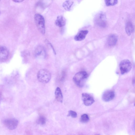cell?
Listing matches in <instances>:
<instances>
[{"label":"cell","mask_w":135,"mask_h":135,"mask_svg":"<svg viewBox=\"0 0 135 135\" xmlns=\"http://www.w3.org/2000/svg\"><path fill=\"white\" fill-rule=\"evenodd\" d=\"M55 96L56 100L58 102L62 103L63 100V97L62 93L60 88L57 87L55 91Z\"/></svg>","instance_id":"13"},{"label":"cell","mask_w":135,"mask_h":135,"mask_svg":"<svg viewBox=\"0 0 135 135\" xmlns=\"http://www.w3.org/2000/svg\"><path fill=\"white\" fill-rule=\"evenodd\" d=\"M88 75L85 71H81L76 73L73 78L74 82L78 87H82L84 86L88 78Z\"/></svg>","instance_id":"1"},{"label":"cell","mask_w":135,"mask_h":135,"mask_svg":"<svg viewBox=\"0 0 135 135\" xmlns=\"http://www.w3.org/2000/svg\"><path fill=\"white\" fill-rule=\"evenodd\" d=\"M89 120V118L88 115L85 114L82 115L80 118V120L83 123L88 122Z\"/></svg>","instance_id":"17"},{"label":"cell","mask_w":135,"mask_h":135,"mask_svg":"<svg viewBox=\"0 0 135 135\" xmlns=\"http://www.w3.org/2000/svg\"><path fill=\"white\" fill-rule=\"evenodd\" d=\"M105 1L107 6L114 5L117 4L118 2L116 0H105Z\"/></svg>","instance_id":"18"},{"label":"cell","mask_w":135,"mask_h":135,"mask_svg":"<svg viewBox=\"0 0 135 135\" xmlns=\"http://www.w3.org/2000/svg\"><path fill=\"white\" fill-rule=\"evenodd\" d=\"M9 52L6 47L0 46V61L6 60L8 57Z\"/></svg>","instance_id":"8"},{"label":"cell","mask_w":135,"mask_h":135,"mask_svg":"<svg viewBox=\"0 0 135 135\" xmlns=\"http://www.w3.org/2000/svg\"><path fill=\"white\" fill-rule=\"evenodd\" d=\"M35 22L39 31L43 34L45 32V21L43 17L39 14H36L34 16Z\"/></svg>","instance_id":"3"},{"label":"cell","mask_w":135,"mask_h":135,"mask_svg":"<svg viewBox=\"0 0 135 135\" xmlns=\"http://www.w3.org/2000/svg\"><path fill=\"white\" fill-rule=\"evenodd\" d=\"M51 74L47 70L42 69L38 72L37 77L38 81L42 83H47L50 80L51 78Z\"/></svg>","instance_id":"2"},{"label":"cell","mask_w":135,"mask_h":135,"mask_svg":"<svg viewBox=\"0 0 135 135\" xmlns=\"http://www.w3.org/2000/svg\"><path fill=\"white\" fill-rule=\"evenodd\" d=\"M115 96L114 92L111 90H109L105 92L103 94L102 98L104 101L107 102L113 99Z\"/></svg>","instance_id":"9"},{"label":"cell","mask_w":135,"mask_h":135,"mask_svg":"<svg viewBox=\"0 0 135 135\" xmlns=\"http://www.w3.org/2000/svg\"><path fill=\"white\" fill-rule=\"evenodd\" d=\"M66 21L65 19L63 16H59L57 17L55 21V23L57 26L61 27L65 25Z\"/></svg>","instance_id":"12"},{"label":"cell","mask_w":135,"mask_h":135,"mask_svg":"<svg viewBox=\"0 0 135 135\" xmlns=\"http://www.w3.org/2000/svg\"><path fill=\"white\" fill-rule=\"evenodd\" d=\"M100 135L98 134H97V135Z\"/></svg>","instance_id":"23"},{"label":"cell","mask_w":135,"mask_h":135,"mask_svg":"<svg viewBox=\"0 0 135 135\" xmlns=\"http://www.w3.org/2000/svg\"><path fill=\"white\" fill-rule=\"evenodd\" d=\"M3 122L4 126L10 130H13L16 129L18 123V120L14 118L6 119L3 120Z\"/></svg>","instance_id":"5"},{"label":"cell","mask_w":135,"mask_h":135,"mask_svg":"<svg viewBox=\"0 0 135 135\" xmlns=\"http://www.w3.org/2000/svg\"><path fill=\"white\" fill-rule=\"evenodd\" d=\"M82 98L84 104L86 106L91 105L94 102L93 97L87 93H83L82 94Z\"/></svg>","instance_id":"7"},{"label":"cell","mask_w":135,"mask_h":135,"mask_svg":"<svg viewBox=\"0 0 135 135\" xmlns=\"http://www.w3.org/2000/svg\"><path fill=\"white\" fill-rule=\"evenodd\" d=\"M35 55L36 56H45V51L44 48L42 46L38 47L35 51Z\"/></svg>","instance_id":"14"},{"label":"cell","mask_w":135,"mask_h":135,"mask_svg":"<svg viewBox=\"0 0 135 135\" xmlns=\"http://www.w3.org/2000/svg\"></svg>","instance_id":"24"},{"label":"cell","mask_w":135,"mask_h":135,"mask_svg":"<svg viewBox=\"0 0 135 135\" xmlns=\"http://www.w3.org/2000/svg\"><path fill=\"white\" fill-rule=\"evenodd\" d=\"M95 21L98 25L101 27H105L106 25L105 16L102 13L97 15L95 19Z\"/></svg>","instance_id":"6"},{"label":"cell","mask_w":135,"mask_h":135,"mask_svg":"<svg viewBox=\"0 0 135 135\" xmlns=\"http://www.w3.org/2000/svg\"><path fill=\"white\" fill-rule=\"evenodd\" d=\"M132 65L130 61L127 59L122 60L119 64L120 72L124 74L128 72L131 70Z\"/></svg>","instance_id":"4"},{"label":"cell","mask_w":135,"mask_h":135,"mask_svg":"<svg viewBox=\"0 0 135 135\" xmlns=\"http://www.w3.org/2000/svg\"><path fill=\"white\" fill-rule=\"evenodd\" d=\"M1 94L0 93V101L1 98Z\"/></svg>","instance_id":"22"},{"label":"cell","mask_w":135,"mask_h":135,"mask_svg":"<svg viewBox=\"0 0 135 135\" xmlns=\"http://www.w3.org/2000/svg\"><path fill=\"white\" fill-rule=\"evenodd\" d=\"M13 1L15 2H16L17 3H19L22 2L23 1V0H13Z\"/></svg>","instance_id":"21"},{"label":"cell","mask_w":135,"mask_h":135,"mask_svg":"<svg viewBox=\"0 0 135 135\" xmlns=\"http://www.w3.org/2000/svg\"><path fill=\"white\" fill-rule=\"evenodd\" d=\"M88 32V31L87 30H83L80 31L75 36V40L76 41H81L83 40Z\"/></svg>","instance_id":"10"},{"label":"cell","mask_w":135,"mask_h":135,"mask_svg":"<svg viewBox=\"0 0 135 135\" xmlns=\"http://www.w3.org/2000/svg\"><path fill=\"white\" fill-rule=\"evenodd\" d=\"M117 41V36L115 34H111L107 38V42L108 45L110 46H113L116 45Z\"/></svg>","instance_id":"11"},{"label":"cell","mask_w":135,"mask_h":135,"mask_svg":"<svg viewBox=\"0 0 135 135\" xmlns=\"http://www.w3.org/2000/svg\"><path fill=\"white\" fill-rule=\"evenodd\" d=\"M46 122V119L44 116H40L37 120V123L41 125L45 124Z\"/></svg>","instance_id":"19"},{"label":"cell","mask_w":135,"mask_h":135,"mask_svg":"<svg viewBox=\"0 0 135 135\" xmlns=\"http://www.w3.org/2000/svg\"><path fill=\"white\" fill-rule=\"evenodd\" d=\"M73 2L71 1H66L63 4V6L66 10H69L72 5Z\"/></svg>","instance_id":"16"},{"label":"cell","mask_w":135,"mask_h":135,"mask_svg":"<svg viewBox=\"0 0 135 135\" xmlns=\"http://www.w3.org/2000/svg\"><path fill=\"white\" fill-rule=\"evenodd\" d=\"M133 27L132 23L130 22H128L126 26V31L127 34L130 36L133 32Z\"/></svg>","instance_id":"15"},{"label":"cell","mask_w":135,"mask_h":135,"mask_svg":"<svg viewBox=\"0 0 135 135\" xmlns=\"http://www.w3.org/2000/svg\"><path fill=\"white\" fill-rule=\"evenodd\" d=\"M68 115L71 116L73 118H75L77 117V114L75 112L70 110L69 111V113Z\"/></svg>","instance_id":"20"}]
</instances>
